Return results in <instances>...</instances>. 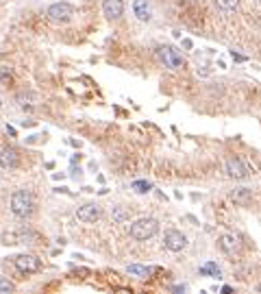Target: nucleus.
I'll use <instances>...</instances> for the list:
<instances>
[{
  "label": "nucleus",
  "mask_w": 261,
  "mask_h": 294,
  "mask_svg": "<svg viewBox=\"0 0 261 294\" xmlns=\"http://www.w3.org/2000/svg\"><path fill=\"white\" fill-rule=\"evenodd\" d=\"M9 207H11V211H13V216H18V218H29V216H33V211H35V199H33L31 192H27V190H18V192L11 194Z\"/></svg>",
  "instance_id": "f257e3e1"
},
{
  "label": "nucleus",
  "mask_w": 261,
  "mask_h": 294,
  "mask_svg": "<svg viewBox=\"0 0 261 294\" xmlns=\"http://www.w3.org/2000/svg\"><path fill=\"white\" fill-rule=\"evenodd\" d=\"M130 238H135V240H148L152 238V235H157L159 231V223L154 218H140V220H135L133 225H130Z\"/></svg>",
  "instance_id": "f03ea898"
},
{
  "label": "nucleus",
  "mask_w": 261,
  "mask_h": 294,
  "mask_svg": "<svg viewBox=\"0 0 261 294\" xmlns=\"http://www.w3.org/2000/svg\"><path fill=\"white\" fill-rule=\"evenodd\" d=\"M157 57H159V61L166 65V68H170V70H178V68H183V65H185V57L178 53L174 46H159L157 48Z\"/></svg>",
  "instance_id": "7ed1b4c3"
},
{
  "label": "nucleus",
  "mask_w": 261,
  "mask_h": 294,
  "mask_svg": "<svg viewBox=\"0 0 261 294\" xmlns=\"http://www.w3.org/2000/svg\"><path fill=\"white\" fill-rule=\"evenodd\" d=\"M72 15H74V9H72L70 3H55V5L48 7V11H46V18L50 22H55V24L70 22Z\"/></svg>",
  "instance_id": "20e7f679"
},
{
  "label": "nucleus",
  "mask_w": 261,
  "mask_h": 294,
  "mask_svg": "<svg viewBox=\"0 0 261 294\" xmlns=\"http://www.w3.org/2000/svg\"><path fill=\"white\" fill-rule=\"evenodd\" d=\"M163 244H166V249H168V251L178 253V251H183V249L187 247V238H185V233L176 231V229H170V231H166V238H163Z\"/></svg>",
  "instance_id": "39448f33"
},
{
  "label": "nucleus",
  "mask_w": 261,
  "mask_h": 294,
  "mask_svg": "<svg viewBox=\"0 0 261 294\" xmlns=\"http://www.w3.org/2000/svg\"><path fill=\"white\" fill-rule=\"evenodd\" d=\"M13 264L22 273H37L42 268V259H37L35 255H18L13 259Z\"/></svg>",
  "instance_id": "423d86ee"
},
{
  "label": "nucleus",
  "mask_w": 261,
  "mask_h": 294,
  "mask_svg": "<svg viewBox=\"0 0 261 294\" xmlns=\"http://www.w3.org/2000/svg\"><path fill=\"white\" fill-rule=\"evenodd\" d=\"M76 218L81 223H96V220L100 218V207H98L96 203H87V205L76 209Z\"/></svg>",
  "instance_id": "0eeeda50"
},
{
  "label": "nucleus",
  "mask_w": 261,
  "mask_h": 294,
  "mask_svg": "<svg viewBox=\"0 0 261 294\" xmlns=\"http://www.w3.org/2000/svg\"><path fill=\"white\" fill-rule=\"evenodd\" d=\"M102 13L109 20H118L124 13V0H102Z\"/></svg>",
  "instance_id": "6e6552de"
},
{
  "label": "nucleus",
  "mask_w": 261,
  "mask_h": 294,
  "mask_svg": "<svg viewBox=\"0 0 261 294\" xmlns=\"http://www.w3.org/2000/svg\"><path fill=\"white\" fill-rule=\"evenodd\" d=\"M226 173H228V177L231 179H246L248 177V170H246V166L242 163V159H238V157H231L226 161Z\"/></svg>",
  "instance_id": "1a4fd4ad"
},
{
  "label": "nucleus",
  "mask_w": 261,
  "mask_h": 294,
  "mask_svg": "<svg viewBox=\"0 0 261 294\" xmlns=\"http://www.w3.org/2000/svg\"><path fill=\"white\" fill-rule=\"evenodd\" d=\"M0 166L5 170H13L20 166V157H18V151L15 149H3L0 151Z\"/></svg>",
  "instance_id": "9d476101"
},
{
  "label": "nucleus",
  "mask_w": 261,
  "mask_h": 294,
  "mask_svg": "<svg viewBox=\"0 0 261 294\" xmlns=\"http://www.w3.org/2000/svg\"><path fill=\"white\" fill-rule=\"evenodd\" d=\"M154 271H157V268H152V266H140V264L126 266V273L130 277H137V279H148L150 275H154Z\"/></svg>",
  "instance_id": "9b49d317"
},
{
  "label": "nucleus",
  "mask_w": 261,
  "mask_h": 294,
  "mask_svg": "<svg viewBox=\"0 0 261 294\" xmlns=\"http://www.w3.org/2000/svg\"><path fill=\"white\" fill-rule=\"evenodd\" d=\"M133 13L142 22H148L150 20V5H148V0H135V3H133Z\"/></svg>",
  "instance_id": "f8f14e48"
},
{
  "label": "nucleus",
  "mask_w": 261,
  "mask_h": 294,
  "mask_svg": "<svg viewBox=\"0 0 261 294\" xmlns=\"http://www.w3.org/2000/svg\"><path fill=\"white\" fill-rule=\"evenodd\" d=\"M220 247H222V251L228 253V255H235V253L240 251V242H238V238H233V235H222V238H220Z\"/></svg>",
  "instance_id": "ddd939ff"
},
{
  "label": "nucleus",
  "mask_w": 261,
  "mask_h": 294,
  "mask_svg": "<svg viewBox=\"0 0 261 294\" xmlns=\"http://www.w3.org/2000/svg\"><path fill=\"white\" fill-rule=\"evenodd\" d=\"M198 273L211 277V279H220V277H222V271L218 268L216 261H207V264H202V266L198 268Z\"/></svg>",
  "instance_id": "4468645a"
},
{
  "label": "nucleus",
  "mask_w": 261,
  "mask_h": 294,
  "mask_svg": "<svg viewBox=\"0 0 261 294\" xmlns=\"http://www.w3.org/2000/svg\"><path fill=\"white\" fill-rule=\"evenodd\" d=\"M231 199L235 203H240V205H248V203L252 201V192L248 190V187H240V190H235L231 194Z\"/></svg>",
  "instance_id": "2eb2a0df"
},
{
  "label": "nucleus",
  "mask_w": 261,
  "mask_h": 294,
  "mask_svg": "<svg viewBox=\"0 0 261 294\" xmlns=\"http://www.w3.org/2000/svg\"><path fill=\"white\" fill-rule=\"evenodd\" d=\"M216 7L222 13H231L240 7V0H216Z\"/></svg>",
  "instance_id": "dca6fc26"
},
{
  "label": "nucleus",
  "mask_w": 261,
  "mask_h": 294,
  "mask_svg": "<svg viewBox=\"0 0 261 294\" xmlns=\"http://www.w3.org/2000/svg\"><path fill=\"white\" fill-rule=\"evenodd\" d=\"M18 103L22 105V107H27V105H37L39 96L33 94V92H22V94H18Z\"/></svg>",
  "instance_id": "f3484780"
},
{
  "label": "nucleus",
  "mask_w": 261,
  "mask_h": 294,
  "mask_svg": "<svg viewBox=\"0 0 261 294\" xmlns=\"http://www.w3.org/2000/svg\"><path fill=\"white\" fill-rule=\"evenodd\" d=\"M0 85H5V87L13 85V75H11L9 68H5V65H0Z\"/></svg>",
  "instance_id": "a211bd4d"
},
{
  "label": "nucleus",
  "mask_w": 261,
  "mask_h": 294,
  "mask_svg": "<svg viewBox=\"0 0 261 294\" xmlns=\"http://www.w3.org/2000/svg\"><path fill=\"white\" fill-rule=\"evenodd\" d=\"M130 187H133V190H135L137 194H146V192H150V190H152V183H148V181H135Z\"/></svg>",
  "instance_id": "6ab92c4d"
},
{
  "label": "nucleus",
  "mask_w": 261,
  "mask_h": 294,
  "mask_svg": "<svg viewBox=\"0 0 261 294\" xmlns=\"http://www.w3.org/2000/svg\"><path fill=\"white\" fill-rule=\"evenodd\" d=\"M128 214H126V211H122L120 207H113V218H116L118 220V223H122V220H124Z\"/></svg>",
  "instance_id": "aec40b11"
},
{
  "label": "nucleus",
  "mask_w": 261,
  "mask_h": 294,
  "mask_svg": "<svg viewBox=\"0 0 261 294\" xmlns=\"http://www.w3.org/2000/svg\"><path fill=\"white\" fill-rule=\"evenodd\" d=\"M0 292H13V283H9V281H5V279H0Z\"/></svg>",
  "instance_id": "412c9836"
},
{
  "label": "nucleus",
  "mask_w": 261,
  "mask_h": 294,
  "mask_svg": "<svg viewBox=\"0 0 261 294\" xmlns=\"http://www.w3.org/2000/svg\"><path fill=\"white\" fill-rule=\"evenodd\" d=\"M231 57H233L235 61H246V57H244V55H238V53H235V51L231 53Z\"/></svg>",
  "instance_id": "4be33fe9"
},
{
  "label": "nucleus",
  "mask_w": 261,
  "mask_h": 294,
  "mask_svg": "<svg viewBox=\"0 0 261 294\" xmlns=\"http://www.w3.org/2000/svg\"><path fill=\"white\" fill-rule=\"evenodd\" d=\"M259 292H261V285H259Z\"/></svg>",
  "instance_id": "5701e85b"
}]
</instances>
